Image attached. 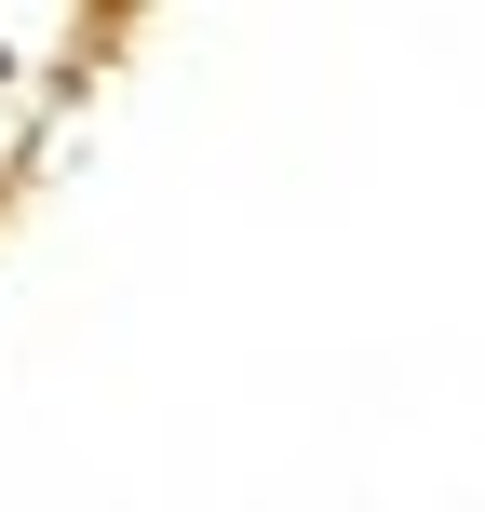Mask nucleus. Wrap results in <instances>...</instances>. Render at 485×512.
Returning <instances> with one entry per match:
<instances>
[{
    "mask_svg": "<svg viewBox=\"0 0 485 512\" xmlns=\"http://www.w3.org/2000/svg\"><path fill=\"white\" fill-rule=\"evenodd\" d=\"M0 68H14V54H0Z\"/></svg>",
    "mask_w": 485,
    "mask_h": 512,
    "instance_id": "f257e3e1",
    "label": "nucleus"
}]
</instances>
